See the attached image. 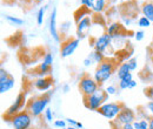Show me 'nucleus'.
Instances as JSON below:
<instances>
[{
  "label": "nucleus",
  "mask_w": 153,
  "mask_h": 129,
  "mask_svg": "<svg viewBox=\"0 0 153 129\" xmlns=\"http://www.w3.org/2000/svg\"><path fill=\"white\" fill-rule=\"evenodd\" d=\"M4 18L6 19V21H7L10 25H12V26H21V25H24V20L18 18V17H13V15L6 14Z\"/></svg>",
  "instance_id": "21"
},
{
  "label": "nucleus",
  "mask_w": 153,
  "mask_h": 129,
  "mask_svg": "<svg viewBox=\"0 0 153 129\" xmlns=\"http://www.w3.org/2000/svg\"><path fill=\"white\" fill-rule=\"evenodd\" d=\"M127 63H128V66H130L131 72H133V71L137 69V67H138V59H137V57H130V59L127 60Z\"/></svg>",
  "instance_id": "27"
},
{
  "label": "nucleus",
  "mask_w": 153,
  "mask_h": 129,
  "mask_svg": "<svg viewBox=\"0 0 153 129\" xmlns=\"http://www.w3.org/2000/svg\"><path fill=\"white\" fill-rule=\"evenodd\" d=\"M141 13L144 17L149 19L151 22H153V1L147 0L141 5Z\"/></svg>",
  "instance_id": "17"
},
{
  "label": "nucleus",
  "mask_w": 153,
  "mask_h": 129,
  "mask_svg": "<svg viewBox=\"0 0 153 129\" xmlns=\"http://www.w3.org/2000/svg\"><path fill=\"white\" fill-rule=\"evenodd\" d=\"M112 41L113 39L112 37L108 34V33H102L101 35H99L98 38L94 39V42L92 43V46L94 47V51H98V52H101L105 54V52L107 51V48L112 45Z\"/></svg>",
  "instance_id": "10"
},
{
  "label": "nucleus",
  "mask_w": 153,
  "mask_h": 129,
  "mask_svg": "<svg viewBox=\"0 0 153 129\" xmlns=\"http://www.w3.org/2000/svg\"><path fill=\"white\" fill-rule=\"evenodd\" d=\"M53 54L51 53V52H47V53H45L44 56H42V62H45L46 65H48V66H52V63H53Z\"/></svg>",
  "instance_id": "26"
},
{
  "label": "nucleus",
  "mask_w": 153,
  "mask_h": 129,
  "mask_svg": "<svg viewBox=\"0 0 153 129\" xmlns=\"http://www.w3.org/2000/svg\"><path fill=\"white\" fill-rule=\"evenodd\" d=\"M76 128H79V129L82 128V123H81V122H78V125H76Z\"/></svg>",
  "instance_id": "44"
},
{
  "label": "nucleus",
  "mask_w": 153,
  "mask_h": 129,
  "mask_svg": "<svg viewBox=\"0 0 153 129\" xmlns=\"http://www.w3.org/2000/svg\"><path fill=\"white\" fill-rule=\"evenodd\" d=\"M124 107H125V105L123 102H106L97 111L100 115H102L104 117L112 121L119 115V113L124 109Z\"/></svg>",
  "instance_id": "6"
},
{
  "label": "nucleus",
  "mask_w": 153,
  "mask_h": 129,
  "mask_svg": "<svg viewBox=\"0 0 153 129\" xmlns=\"http://www.w3.org/2000/svg\"><path fill=\"white\" fill-rule=\"evenodd\" d=\"M135 86H137V81H135V80H132L131 83H130V88H128V89H133Z\"/></svg>",
  "instance_id": "41"
},
{
  "label": "nucleus",
  "mask_w": 153,
  "mask_h": 129,
  "mask_svg": "<svg viewBox=\"0 0 153 129\" xmlns=\"http://www.w3.org/2000/svg\"><path fill=\"white\" fill-rule=\"evenodd\" d=\"M92 63H94V62H93V60L90 56L85 57V60H84V66L85 67H90V66H92Z\"/></svg>",
  "instance_id": "35"
},
{
  "label": "nucleus",
  "mask_w": 153,
  "mask_h": 129,
  "mask_svg": "<svg viewBox=\"0 0 153 129\" xmlns=\"http://www.w3.org/2000/svg\"><path fill=\"white\" fill-rule=\"evenodd\" d=\"M132 80H133L132 73L127 74L126 76H124L121 80H119V89H121V91L128 89V88H130V83H131Z\"/></svg>",
  "instance_id": "20"
},
{
  "label": "nucleus",
  "mask_w": 153,
  "mask_h": 129,
  "mask_svg": "<svg viewBox=\"0 0 153 129\" xmlns=\"http://www.w3.org/2000/svg\"><path fill=\"white\" fill-rule=\"evenodd\" d=\"M144 93H145V95H146L150 100H153V85L149 86V87L144 91Z\"/></svg>",
  "instance_id": "33"
},
{
  "label": "nucleus",
  "mask_w": 153,
  "mask_h": 129,
  "mask_svg": "<svg viewBox=\"0 0 153 129\" xmlns=\"http://www.w3.org/2000/svg\"><path fill=\"white\" fill-rule=\"evenodd\" d=\"M54 80L52 76H44V77H38L33 81V86L36 89H38L40 92H48L51 91V88L53 87Z\"/></svg>",
  "instance_id": "12"
},
{
  "label": "nucleus",
  "mask_w": 153,
  "mask_h": 129,
  "mask_svg": "<svg viewBox=\"0 0 153 129\" xmlns=\"http://www.w3.org/2000/svg\"><path fill=\"white\" fill-rule=\"evenodd\" d=\"M44 115H45V119H46V121H48V122H52L53 121V113H52V109L51 108H47L45 113H44Z\"/></svg>",
  "instance_id": "31"
},
{
  "label": "nucleus",
  "mask_w": 153,
  "mask_h": 129,
  "mask_svg": "<svg viewBox=\"0 0 153 129\" xmlns=\"http://www.w3.org/2000/svg\"><path fill=\"white\" fill-rule=\"evenodd\" d=\"M79 43H80L79 38L70 37L66 40H64L61 42V46H60V56L61 57L71 56L76 51V48L79 47Z\"/></svg>",
  "instance_id": "9"
},
{
  "label": "nucleus",
  "mask_w": 153,
  "mask_h": 129,
  "mask_svg": "<svg viewBox=\"0 0 153 129\" xmlns=\"http://www.w3.org/2000/svg\"><path fill=\"white\" fill-rule=\"evenodd\" d=\"M123 21H124V24H125V26H130V25L132 24V19L130 18V17H127V18H125V17H123Z\"/></svg>",
  "instance_id": "37"
},
{
  "label": "nucleus",
  "mask_w": 153,
  "mask_h": 129,
  "mask_svg": "<svg viewBox=\"0 0 153 129\" xmlns=\"http://www.w3.org/2000/svg\"><path fill=\"white\" fill-rule=\"evenodd\" d=\"M146 108H147V109H149V111H150L153 114V100H150V101L147 102V105H146Z\"/></svg>",
  "instance_id": "39"
},
{
  "label": "nucleus",
  "mask_w": 153,
  "mask_h": 129,
  "mask_svg": "<svg viewBox=\"0 0 153 129\" xmlns=\"http://www.w3.org/2000/svg\"><path fill=\"white\" fill-rule=\"evenodd\" d=\"M88 56L93 60V62H94V63H100V62H102V61L106 59V56H105L104 53L98 52V51H93V52H92Z\"/></svg>",
  "instance_id": "22"
},
{
  "label": "nucleus",
  "mask_w": 153,
  "mask_h": 129,
  "mask_svg": "<svg viewBox=\"0 0 153 129\" xmlns=\"http://www.w3.org/2000/svg\"><path fill=\"white\" fill-rule=\"evenodd\" d=\"M67 122H66V120H56L54 122H53V126L56 127V128H61V129H64V128H66L67 126Z\"/></svg>",
  "instance_id": "29"
},
{
  "label": "nucleus",
  "mask_w": 153,
  "mask_h": 129,
  "mask_svg": "<svg viewBox=\"0 0 153 129\" xmlns=\"http://www.w3.org/2000/svg\"><path fill=\"white\" fill-rule=\"evenodd\" d=\"M138 26L140 28H149L151 26V21L146 18V17L143 15V17H140V18L138 19Z\"/></svg>",
  "instance_id": "25"
},
{
  "label": "nucleus",
  "mask_w": 153,
  "mask_h": 129,
  "mask_svg": "<svg viewBox=\"0 0 153 129\" xmlns=\"http://www.w3.org/2000/svg\"><path fill=\"white\" fill-rule=\"evenodd\" d=\"M27 106V99H26V92H20L18 94V96L16 97L14 102L6 109L5 114H4V119L6 121H11V119L16 115L20 113L21 111H24V108H26Z\"/></svg>",
  "instance_id": "5"
},
{
  "label": "nucleus",
  "mask_w": 153,
  "mask_h": 129,
  "mask_svg": "<svg viewBox=\"0 0 153 129\" xmlns=\"http://www.w3.org/2000/svg\"><path fill=\"white\" fill-rule=\"evenodd\" d=\"M80 5L84 6V7H87L91 10L92 7V4H91V0H80Z\"/></svg>",
  "instance_id": "34"
},
{
  "label": "nucleus",
  "mask_w": 153,
  "mask_h": 129,
  "mask_svg": "<svg viewBox=\"0 0 153 129\" xmlns=\"http://www.w3.org/2000/svg\"><path fill=\"white\" fill-rule=\"evenodd\" d=\"M134 38H135V40H137V41H141V40L145 38V32H144L143 29L137 31V32L134 33Z\"/></svg>",
  "instance_id": "32"
},
{
  "label": "nucleus",
  "mask_w": 153,
  "mask_h": 129,
  "mask_svg": "<svg viewBox=\"0 0 153 129\" xmlns=\"http://www.w3.org/2000/svg\"><path fill=\"white\" fill-rule=\"evenodd\" d=\"M152 60H153V53H152Z\"/></svg>",
  "instance_id": "46"
},
{
  "label": "nucleus",
  "mask_w": 153,
  "mask_h": 129,
  "mask_svg": "<svg viewBox=\"0 0 153 129\" xmlns=\"http://www.w3.org/2000/svg\"><path fill=\"white\" fill-rule=\"evenodd\" d=\"M32 119L33 116L26 109H24L11 119V123L13 129H31Z\"/></svg>",
  "instance_id": "8"
},
{
  "label": "nucleus",
  "mask_w": 153,
  "mask_h": 129,
  "mask_svg": "<svg viewBox=\"0 0 153 129\" xmlns=\"http://www.w3.org/2000/svg\"><path fill=\"white\" fill-rule=\"evenodd\" d=\"M14 86H16V80H14V77L11 75V77H10L7 81L0 83V94H5V93L10 92Z\"/></svg>",
  "instance_id": "18"
},
{
  "label": "nucleus",
  "mask_w": 153,
  "mask_h": 129,
  "mask_svg": "<svg viewBox=\"0 0 153 129\" xmlns=\"http://www.w3.org/2000/svg\"><path fill=\"white\" fill-rule=\"evenodd\" d=\"M134 129H149V120L146 119H141L139 121H134L133 122Z\"/></svg>",
  "instance_id": "23"
},
{
  "label": "nucleus",
  "mask_w": 153,
  "mask_h": 129,
  "mask_svg": "<svg viewBox=\"0 0 153 129\" xmlns=\"http://www.w3.org/2000/svg\"><path fill=\"white\" fill-rule=\"evenodd\" d=\"M68 89H70V86H68V85H64V86H62V91H64V93H67L68 92Z\"/></svg>",
  "instance_id": "42"
},
{
  "label": "nucleus",
  "mask_w": 153,
  "mask_h": 129,
  "mask_svg": "<svg viewBox=\"0 0 153 129\" xmlns=\"http://www.w3.org/2000/svg\"><path fill=\"white\" fill-rule=\"evenodd\" d=\"M131 73V69H130V66H128V63H127V61L126 62H123V63H120L119 65V67H118V69H117V76H118V79L119 80H121L124 76H126L127 74Z\"/></svg>",
  "instance_id": "19"
},
{
  "label": "nucleus",
  "mask_w": 153,
  "mask_h": 129,
  "mask_svg": "<svg viewBox=\"0 0 153 129\" xmlns=\"http://www.w3.org/2000/svg\"><path fill=\"white\" fill-rule=\"evenodd\" d=\"M149 129H153V116L149 119Z\"/></svg>",
  "instance_id": "40"
},
{
  "label": "nucleus",
  "mask_w": 153,
  "mask_h": 129,
  "mask_svg": "<svg viewBox=\"0 0 153 129\" xmlns=\"http://www.w3.org/2000/svg\"><path fill=\"white\" fill-rule=\"evenodd\" d=\"M117 129H134V127L133 123H127V125H124V126H121V127H119Z\"/></svg>",
  "instance_id": "38"
},
{
  "label": "nucleus",
  "mask_w": 153,
  "mask_h": 129,
  "mask_svg": "<svg viewBox=\"0 0 153 129\" xmlns=\"http://www.w3.org/2000/svg\"><path fill=\"white\" fill-rule=\"evenodd\" d=\"M46 8H47V6H42V7H40L38 10V13H37V24H38L39 26L42 25V22H44V17H45Z\"/></svg>",
  "instance_id": "24"
},
{
  "label": "nucleus",
  "mask_w": 153,
  "mask_h": 129,
  "mask_svg": "<svg viewBox=\"0 0 153 129\" xmlns=\"http://www.w3.org/2000/svg\"><path fill=\"white\" fill-rule=\"evenodd\" d=\"M48 31H50L51 37L53 38L57 42H60V41H61V37H60V34H59V31H58V27H57V8H53V11H52L51 14H50Z\"/></svg>",
  "instance_id": "13"
},
{
  "label": "nucleus",
  "mask_w": 153,
  "mask_h": 129,
  "mask_svg": "<svg viewBox=\"0 0 153 129\" xmlns=\"http://www.w3.org/2000/svg\"><path fill=\"white\" fill-rule=\"evenodd\" d=\"M123 32H124V26H123L120 22H118V21L111 22V24L107 26V28H106V33H108V34L112 37V39L121 37V35H123Z\"/></svg>",
  "instance_id": "14"
},
{
  "label": "nucleus",
  "mask_w": 153,
  "mask_h": 129,
  "mask_svg": "<svg viewBox=\"0 0 153 129\" xmlns=\"http://www.w3.org/2000/svg\"><path fill=\"white\" fill-rule=\"evenodd\" d=\"M108 1L110 0H91V4H92L91 11L94 13H98V14L105 12L107 10Z\"/></svg>",
  "instance_id": "15"
},
{
  "label": "nucleus",
  "mask_w": 153,
  "mask_h": 129,
  "mask_svg": "<svg viewBox=\"0 0 153 129\" xmlns=\"http://www.w3.org/2000/svg\"><path fill=\"white\" fill-rule=\"evenodd\" d=\"M64 129H79V128H76V127H72V126H68V127H66V128H64Z\"/></svg>",
  "instance_id": "45"
},
{
  "label": "nucleus",
  "mask_w": 153,
  "mask_h": 129,
  "mask_svg": "<svg viewBox=\"0 0 153 129\" xmlns=\"http://www.w3.org/2000/svg\"><path fill=\"white\" fill-rule=\"evenodd\" d=\"M51 71H52V66H48L45 62H41L32 72H33V74L38 75L39 77H44V76H48L50 73H51Z\"/></svg>",
  "instance_id": "16"
},
{
  "label": "nucleus",
  "mask_w": 153,
  "mask_h": 129,
  "mask_svg": "<svg viewBox=\"0 0 153 129\" xmlns=\"http://www.w3.org/2000/svg\"><path fill=\"white\" fill-rule=\"evenodd\" d=\"M108 94L106 93L105 89L99 88L96 93H93L92 95L88 96H84V105L87 109L90 111H97L104 103H106V101L108 100Z\"/></svg>",
  "instance_id": "3"
},
{
  "label": "nucleus",
  "mask_w": 153,
  "mask_h": 129,
  "mask_svg": "<svg viewBox=\"0 0 153 129\" xmlns=\"http://www.w3.org/2000/svg\"><path fill=\"white\" fill-rule=\"evenodd\" d=\"M135 111L128 107H124V109L119 113V115L115 117L114 120L111 121V126L113 127V129H117L124 125H127V123H133L135 121Z\"/></svg>",
  "instance_id": "7"
},
{
  "label": "nucleus",
  "mask_w": 153,
  "mask_h": 129,
  "mask_svg": "<svg viewBox=\"0 0 153 129\" xmlns=\"http://www.w3.org/2000/svg\"><path fill=\"white\" fill-rule=\"evenodd\" d=\"M118 69V63L115 60H111V59H105L102 62L98 63L96 67V71L93 74V77L98 82L99 86H102L105 82H107L112 75L117 73Z\"/></svg>",
  "instance_id": "1"
},
{
  "label": "nucleus",
  "mask_w": 153,
  "mask_h": 129,
  "mask_svg": "<svg viewBox=\"0 0 153 129\" xmlns=\"http://www.w3.org/2000/svg\"><path fill=\"white\" fill-rule=\"evenodd\" d=\"M105 91H106V93H107L108 95H114V94H117V92H118V88H117V86H114V85H108V86L105 88Z\"/></svg>",
  "instance_id": "30"
},
{
  "label": "nucleus",
  "mask_w": 153,
  "mask_h": 129,
  "mask_svg": "<svg viewBox=\"0 0 153 129\" xmlns=\"http://www.w3.org/2000/svg\"><path fill=\"white\" fill-rule=\"evenodd\" d=\"M32 4H36V5H38V4H40V2H42L44 0H30Z\"/></svg>",
  "instance_id": "43"
},
{
  "label": "nucleus",
  "mask_w": 153,
  "mask_h": 129,
  "mask_svg": "<svg viewBox=\"0 0 153 129\" xmlns=\"http://www.w3.org/2000/svg\"><path fill=\"white\" fill-rule=\"evenodd\" d=\"M66 122H67V125H68V126L76 127V125H78V122H79V121H76V120H73V119H66Z\"/></svg>",
  "instance_id": "36"
},
{
  "label": "nucleus",
  "mask_w": 153,
  "mask_h": 129,
  "mask_svg": "<svg viewBox=\"0 0 153 129\" xmlns=\"http://www.w3.org/2000/svg\"><path fill=\"white\" fill-rule=\"evenodd\" d=\"M78 88L81 93L82 97H84V96H88V95H92L93 93H96L100 88V86L94 80V77H92L90 74L85 73L82 74L79 79Z\"/></svg>",
  "instance_id": "4"
},
{
  "label": "nucleus",
  "mask_w": 153,
  "mask_h": 129,
  "mask_svg": "<svg viewBox=\"0 0 153 129\" xmlns=\"http://www.w3.org/2000/svg\"><path fill=\"white\" fill-rule=\"evenodd\" d=\"M52 91L42 93L39 96L31 97L27 101V106H26V111H28L33 117H39L42 113L47 109V106L51 101V96H52Z\"/></svg>",
  "instance_id": "2"
},
{
  "label": "nucleus",
  "mask_w": 153,
  "mask_h": 129,
  "mask_svg": "<svg viewBox=\"0 0 153 129\" xmlns=\"http://www.w3.org/2000/svg\"><path fill=\"white\" fill-rule=\"evenodd\" d=\"M10 77H11V74L8 73L6 69H4V68H1V69H0V83H1V82L7 81Z\"/></svg>",
  "instance_id": "28"
},
{
  "label": "nucleus",
  "mask_w": 153,
  "mask_h": 129,
  "mask_svg": "<svg viewBox=\"0 0 153 129\" xmlns=\"http://www.w3.org/2000/svg\"><path fill=\"white\" fill-rule=\"evenodd\" d=\"M92 26H93V22H92V18L90 15H87L84 19H81L80 21H78L76 22V35H78V38L81 39V38L86 37Z\"/></svg>",
  "instance_id": "11"
}]
</instances>
